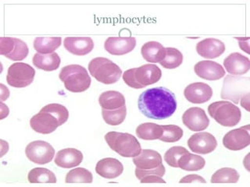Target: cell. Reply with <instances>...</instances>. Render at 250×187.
Instances as JSON below:
<instances>
[{
    "mask_svg": "<svg viewBox=\"0 0 250 187\" xmlns=\"http://www.w3.org/2000/svg\"><path fill=\"white\" fill-rule=\"evenodd\" d=\"M27 180L30 183H57V179L53 171L45 168H35L28 172Z\"/></svg>",
    "mask_w": 250,
    "mask_h": 187,
    "instance_id": "obj_30",
    "label": "cell"
},
{
    "mask_svg": "<svg viewBox=\"0 0 250 187\" xmlns=\"http://www.w3.org/2000/svg\"><path fill=\"white\" fill-rule=\"evenodd\" d=\"M99 103L102 109L106 110H116L126 105L125 96L119 92L107 91L99 97Z\"/></svg>",
    "mask_w": 250,
    "mask_h": 187,
    "instance_id": "obj_25",
    "label": "cell"
},
{
    "mask_svg": "<svg viewBox=\"0 0 250 187\" xmlns=\"http://www.w3.org/2000/svg\"><path fill=\"white\" fill-rule=\"evenodd\" d=\"M102 115L106 124L109 126H118L123 123L127 116V108L124 107L116 110H106L102 109Z\"/></svg>",
    "mask_w": 250,
    "mask_h": 187,
    "instance_id": "obj_33",
    "label": "cell"
},
{
    "mask_svg": "<svg viewBox=\"0 0 250 187\" xmlns=\"http://www.w3.org/2000/svg\"><path fill=\"white\" fill-rule=\"evenodd\" d=\"M183 62V55L178 49L168 47L166 48V56L160 64L165 69L173 70L178 68Z\"/></svg>",
    "mask_w": 250,
    "mask_h": 187,
    "instance_id": "obj_32",
    "label": "cell"
},
{
    "mask_svg": "<svg viewBox=\"0 0 250 187\" xmlns=\"http://www.w3.org/2000/svg\"><path fill=\"white\" fill-rule=\"evenodd\" d=\"M32 62L34 66L39 70L50 72L59 68L61 59L57 53L50 54H40L37 53L34 55Z\"/></svg>",
    "mask_w": 250,
    "mask_h": 187,
    "instance_id": "obj_26",
    "label": "cell"
},
{
    "mask_svg": "<svg viewBox=\"0 0 250 187\" xmlns=\"http://www.w3.org/2000/svg\"><path fill=\"white\" fill-rule=\"evenodd\" d=\"M59 77L63 82L65 88L74 93L84 92L91 85V77L88 70L81 65L72 64L62 67Z\"/></svg>",
    "mask_w": 250,
    "mask_h": 187,
    "instance_id": "obj_4",
    "label": "cell"
},
{
    "mask_svg": "<svg viewBox=\"0 0 250 187\" xmlns=\"http://www.w3.org/2000/svg\"><path fill=\"white\" fill-rule=\"evenodd\" d=\"M184 95L191 103H205L213 96V89L205 83L195 82L186 87L184 91Z\"/></svg>",
    "mask_w": 250,
    "mask_h": 187,
    "instance_id": "obj_15",
    "label": "cell"
},
{
    "mask_svg": "<svg viewBox=\"0 0 250 187\" xmlns=\"http://www.w3.org/2000/svg\"><path fill=\"white\" fill-rule=\"evenodd\" d=\"M63 46L73 55L83 56L94 49V41L89 37H67L63 40Z\"/></svg>",
    "mask_w": 250,
    "mask_h": 187,
    "instance_id": "obj_18",
    "label": "cell"
},
{
    "mask_svg": "<svg viewBox=\"0 0 250 187\" xmlns=\"http://www.w3.org/2000/svg\"><path fill=\"white\" fill-rule=\"evenodd\" d=\"M41 111L47 112L54 115L59 121L60 126L64 124L69 119V112L64 105L61 104L52 103L46 105L41 109Z\"/></svg>",
    "mask_w": 250,
    "mask_h": 187,
    "instance_id": "obj_36",
    "label": "cell"
},
{
    "mask_svg": "<svg viewBox=\"0 0 250 187\" xmlns=\"http://www.w3.org/2000/svg\"><path fill=\"white\" fill-rule=\"evenodd\" d=\"M178 165V168L185 171H199L205 167L206 161L201 156L188 152L179 158Z\"/></svg>",
    "mask_w": 250,
    "mask_h": 187,
    "instance_id": "obj_28",
    "label": "cell"
},
{
    "mask_svg": "<svg viewBox=\"0 0 250 187\" xmlns=\"http://www.w3.org/2000/svg\"><path fill=\"white\" fill-rule=\"evenodd\" d=\"M226 47L221 40L217 38H207L199 41L196 45V51L200 56L205 58H217L225 53Z\"/></svg>",
    "mask_w": 250,
    "mask_h": 187,
    "instance_id": "obj_19",
    "label": "cell"
},
{
    "mask_svg": "<svg viewBox=\"0 0 250 187\" xmlns=\"http://www.w3.org/2000/svg\"><path fill=\"white\" fill-rule=\"evenodd\" d=\"M163 134L159 140L165 143H174L182 138L184 131L176 125L162 126Z\"/></svg>",
    "mask_w": 250,
    "mask_h": 187,
    "instance_id": "obj_35",
    "label": "cell"
},
{
    "mask_svg": "<svg viewBox=\"0 0 250 187\" xmlns=\"http://www.w3.org/2000/svg\"><path fill=\"white\" fill-rule=\"evenodd\" d=\"M27 158L38 165H45L53 159L55 150L53 146L44 140H35L27 144L25 148Z\"/></svg>",
    "mask_w": 250,
    "mask_h": 187,
    "instance_id": "obj_9",
    "label": "cell"
},
{
    "mask_svg": "<svg viewBox=\"0 0 250 187\" xmlns=\"http://www.w3.org/2000/svg\"><path fill=\"white\" fill-rule=\"evenodd\" d=\"M141 183H166L164 179L158 175H150L145 176L140 180Z\"/></svg>",
    "mask_w": 250,
    "mask_h": 187,
    "instance_id": "obj_40",
    "label": "cell"
},
{
    "mask_svg": "<svg viewBox=\"0 0 250 187\" xmlns=\"http://www.w3.org/2000/svg\"><path fill=\"white\" fill-rule=\"evenodd\" d=\"M250 77L227 75L223 83L221 98L238 104L242 96L250 93Z\"/></svg>",
    "mask_w": 250,
    "mask_h": 187,
    "instance_id": "obj_7",
    "label": "cell"
},
{
    "mask_svg": "<svg viewBox=\"0 0 250 187\" xmlns=\"http://www.w3.org/2000/svg\"><path fill=\"white\" fill-rule=\"evenodd\" d=\"M83 161L82 151L75 148H65L59 150L55 157V164L62 168H72L79 166Z\"/></svg>",
    "mask_w": 250,
    "mask_h": 187,
    "instance_id": "obj_23",
    "label": "cell"
},
{
    "mask_svg": "<svg viewBox=\"0 0 250 187\" xmlns=\"http://www.w3.org/2000/svg\"><path fill=\"white\" fill-rule=\"evenodd\" d=\"M88 70L96 80L104 84H115L122 75L119 66L104 57H97L90 61Z\"/></svg>",
    "mask_w": 250,
    "mask_h": 187,
    "instance_id": "obj_5",
    "label": "cell"
},
{
    "mask_svg": "<svg viewBox=\"0 0 250 187\" xmlns=\"http://www.w3.org/2000/svg\"><path fill=\"white\" fill-rule=\"evenodd\" d=\"M136 39L134 37H109L104 43L105 51L113 56H123L134 50Z\"/></svg>",
    "mask_w": 250,
    "mask_h": 187,
    "instance_id": "obj_16",
    "label": "cell"
},
{
    "mask_svg": "<svg viewBox=\"0 0 250 187\" xmlns=\"http://www.w3.org/2000/svg\"><path fill=\"white\" fill-rule=\"evenodd\" d=\"M92 174L84 168H77L70 170L65 178L66 183H92Z\"/></svg>",
    "mask_w": 250,
    "mask_h": 187,
    "instance_id": "obj_34",
    "label": "cell"
},
{
    "mask_svg": "<svg viewBox=\"0 0 250 187\" xmlns=\"http://www.w3.org/2000/svg\"><path fill=\"white\" fill-rule=\"evenodd\" d=\"M133 163L136 166L135 176L139 180L146 175H155L162 177L166 172L163 165L162 156L154 150L143 149L139 155L134 157Z\"/></svg>",
    "mask_w": 250,
    "mask_h": 187,
    "instance_id": "obj_2",
    "label": "cell"
},
{
    "mask_svg": "<svg viewBox=\"0 0 250 187\" xmlns=\"http://www.w3.org/2000/svg\"><path fill=\"white\" fill-rule=\"evenodd\" d=\"M224 66L227 72L231 75H243L250 70V60L240 53H233L225 58Z\"/></svg>",
    "mask_w": 250,
    "mask_h": 187,
    "instance_id": "obj_20",
    "label": "cell"
},
{
    "mask_svg": "<svg viewBox=\"0 0 250 187\" xmlns=\"http://www.w3.org/2000/svg\"><path fill=\"white\" fill-rule=\"evenodd\" d=\"M240 178V175L234 168H222L215 171L211 177L212 183H236Z\"/></svg>",
    "mask_w": 250,
    "mask_h": 187,
    "instance_id": "obj_31",
    "label": "cell"
},
{
    "mask_svg": "<svg viewBox=\"0 0 250 187\" xmlns=\"http://www.w3.org/2000/svg\"><path fill=\"white\" fill-rule=\"evenodd\" d=\"M141 53L147 62L160 63L166 56V48L158 41H148L142 46Z\"/></svg>",
    "mask_w": 250,
    "mask_h": 187,
    "instance_id": "obj_24",
    "label": "cell"
},
{
    "mask_svg": "<svg viewBox=\"0 0 250 187\" xmlns=\"http://www.w3.org/2000/svg\"><path fill=\"white\" fill-rule=\"evenodd\" d=\"M188 152L189 151L184 147H172L164 154V161L167 162L168 166L173 168H178V160L182 155L187 154Z\"/></svg>",
    "mask_w": 250,
    "mask_h": 187,
    "instance_id": "obj_37",
    "label": "cell"
},
{
    "mask_svg": "<svg viewBox=\"0 0 250 187\" xmlns=\"http://www.w3.org/2000/svg\"><path fill=\"white\" fill-rule=\"evenodd\" d=\"M135 76L137 82L146 88L157 83L161 79L162 71L156 65L145 64L135 69Z\"/></svg>",
    "mask_w": 250,
    "mask_h": 187,
    "instance_id": "obj_21",
    "label": "cell"
},
{
    "mask_svg": "<svg viewBox=\"0 0 250 187\" xmlns=\"http://www.w3.org/2000/svg\"><path fill=\"white\" fill-rule=\"evenodd\" d=\"M123 165L116 158H104L96 164V173L105 179H112L119 177L123 173Z\"/></svg>",
    "mask_w": 250,
    "mask_h": 187,
    "instance_id": "obj_22",
    "label": "cell"
},
{
    "mask_svg": "<svg viewBox=\"0 0 250 187\" xmlns=\"http://www.w3.org/2000/svg\"><path fill=\"white\" fill-rule=\"evenodd\" d=\"M187 144L191 151L200 154H209L217 147L215 136L207 132H199L191 135Z\"/></svg>",
    "mask_w": 250,
    "mask_h": 187,
    "instance_id": "obj_12",
    "label": "cell"
},
{
    "mask_svg": "<svg viewBox=\"0 0 250 187\" xmlns=\"http://www.w3.org/2000/svg\"><path fill=\"white\" fill-rule=\"evenodd\" d=\"M29 53L27 44L16 37H2L0 38V54L13 61H21Z\"/></svg>",
    "mask_w": 250,
    "mask_h": 187,
    "instance_id": "obj_10",
    "label": "cell"
},
{
    "mask_svg": "<svg viewBox=\"0 0 250 187\" xmlns=\"http://www.w3.org/2000/svg\"><path fill=\"white\" fill-rule=\"evenodd\" d=\"M175 94L163 87L147 89L141 94L138 106L141 112L148 119H165L171 116L177 109Z\"/></svg>",
    "mask_w": 250,
    "mask_h": 187,
    "instance_id": "obj_1",
    "label": "cell"
},
{
    "mask_svg": "<svg viewBox=\"0 0 250 187\" xmlns=\"http://www.w3.org/2000/svg\"><path fill=\"white\" fill-rule=\"evenodd\" d=\"M194 70L199 77L207 80H217L225 76V70L221 64L210 60L197 62Z\"/></svg>",
    "mask_w": 250,
    "mask_h": 187,
    "instance_id": "obj_17",
    "label": "cell"
},
{
    "mask_svg": "<svg viewBox=\"0 0 250 187\" xmlns=\"http://www.w3.org/2000/svg\"><path fill=\"white\" fill-rule=\"evenodd\" d=\"M30 126L34 131L42 134H49L61 127L59 121L54 115L41 110L38 114L31 117Z\"/></svg>",
    "mask_w": 250,
    "mask_h": 187,
    "instance_id": "obj_14",
    "label": "cell"
},
{
    "mask_svg": "<svg viewBox=\"0 0 250 187\" xmlns=\"http://www.w3.org/2000/svg\"><path fill=\"white\" fill-rule=\"evenodd\" d=\"M35 76L32 66L24 62H15L9 67L6 81L14 88H23L31 84Z\"/></svg>",
    "mask_w": 250,
    "mask_h": 187,
    "instance_id": "obj_8",
    "label": "cell"
},
{
    "mask_svg": "<svg viewBox=\"0 0 250 187\" xmlns=\"http://www.w3.org/2000/svg\"><path fill=\"white\" fill-rule=\"evenodd\" d=\"M180 183H206L205 179H203L200 175H195V174H191V175H186L182 178L179 181Z\"/></svg>",
    "mask_w": 250,
    "mask_h": 187,
    "instance_id": "obj_39",
    "label": "cell"
},
{
    "mask_svg": "<svg viewBox=\"0 0 250 187\" xmlns=\"http://www.w3.org/2000/svg\"><path fill=\"white\" fill-rule=\"evenodd\" d=\"M250 126L234 129L227 132L223 138V145L230 150L237 151L250 144Z\"/></svg>",
    "mask_w": 250,
    "mask_h": 187,
    "instance_id": "obj_11",
    "label": "cell"
},
{
    "mask_svg": "<svg viewBox=\"0 0 250 187\" xmlns=\"http://www.w3.org/2000/svg\"><path fill=\"white\" fill-rule=\"evenodd\" d=\"M242 102H241V105H242V107L245 108V109L247 110V111H250V109H249V99H250V93L246 94L244 96H242Z\"/></svg>",
    "mask_w": 250,
    "mask_h": 187,
    "instance_id": "obj_41",
    "label": "cell"
},
{
    "mask_svg": "<svg viewBox=\"0 0 250 187\" xmlns=\"http://www.w3.org/2000/svg\"><path fill=\"white\" fill-rule=\"evenodd\" d=\"M183 124L191 131H205L209 127V119L201 108L192 107L187 109L182 115Z\"/></svg>",
    "mask_w": 250,
    "mask_h": 187,
    "instance_id": "obj_13",
    "label": "cell"
},
{
    "mask_svg": "<svg viewBox=\"0 0 250 187\" xmlns=\"http://www.w3.org/2000/svg\"><path fill=\"white\" fill-rule=\"evenodd\" d=\"M208 112L217 123L225 127L236 126L242 118L240 109L229 101L211 103L208 106Z\"/></svg>",
    "mask_w": 250,
    "mask_h": 187,
    "instance_id": "obj_6",
    "label": "cell"
},
{
    "mask_svg": "<svg viewBox=\"0 0 250 187\" xmlns=\"http://www.w3.org/2000/svg\"><path fill=\"white\" fill-rule=\"evenodd\" d=\"M105 142L113 151L125 157L134 158L142 151L141 144L135 136L127 132H109L104 136Z\"/></svg>",
    "mask_w": 250,
    "mask_h": 187,
    "instance_id": "obj_3",
    "label": "cell"
},
{
    "mask_svg": "<svg viewBox=\"0 0 250 187\" xmlns=\"http://www.w3.org/2000/svg\"><path fill=\"white\" fill-rule=\"evenodd\" d=\"M162 134V126L154 123H143L136 128L137 136L142 140H159Z\"/></svg>",
    "mask_w": 250,
    "mask_h": 187,
    "instance_id": "obj_29",
    "label": "cell"
},
{
    "mask_svg": "<svg viewBox=\"0 0 250 187\" xmlns=\"http://www.w3.org/2000/svg\"><path fill=\"white\" fill-rule=\"evenodd\" d=\"M135 69L136 68L129 69V70H126L123 74V80L125 84L129 86L130 88L142 89L143 88V86H141L135 79Z\"/></svg>",
    "mask_w": 250,
    "mask_h": 187,
    "instance_id": "obj_38",
    "label": "cell"
},
{
    "mask_svg": "<svg viewBox=\"0 0 250 187\" xmlns=\"http://www.w3.org/2000/svg\"><path fill=\"white\" fill-rule=\"evenodd\" d=\"M62 43L61 37H38L34 40V49L40 54H50L54 53Z\"/></svg>",
    "mask_w": 250,
    "mask_h": 187,
    "instance_id": "obj_27",
    "label": "cell"
}]
</instances>
